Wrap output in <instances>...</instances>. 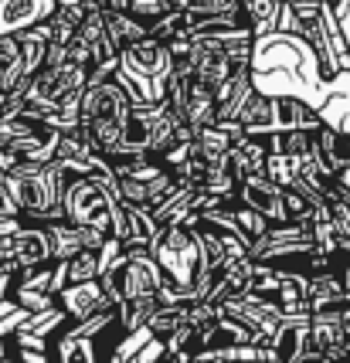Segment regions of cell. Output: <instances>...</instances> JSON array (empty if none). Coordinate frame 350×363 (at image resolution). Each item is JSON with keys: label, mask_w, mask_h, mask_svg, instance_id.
Returning <instances> with one entry per match:
<instances>
[{"label": "cell", "mask_w": 350, "mask_h": 363, "mask_svg": "<svg viewBox=\"0 0 350 363\" xmlns=\"http://www.w3.org/2000/svg\"><path fill=\"white\" fill-rule=\"evenodd\" d=\"M133 112V99H129L126 85L116 79H102V82H89L82 89V123L92 129V140L96 150L102 157H109L112 150L123 140V129L126 119Z\"/></svg>", "instance_id": "obj_1"}, {"label": "cell", "mask_w": 350, "mask_h": 363, "mask_svg": "<svg viewBox=\"0 0 350 363\" xmlns=\"http://www.w3.org/2000/svg\"><path fill=\"white\" fill-rule=\"evenodd\" d=\"M174 62L177 58L170 55L167 41H160L153 34H146L136 45H129L119 51V72L140 89L143 102L167 99V75H170Z\"/></svg>", "instance_id": "obj_2"}, {"label": "cell", "mask_w": 350, "mask_h": 363, "mask_svg": "<svg viewBox=\"0 0 350 363\" xmlns=\"http://www.w3.org/2000/svg\"><path fill=\"white\" fill-rule=\"evenodd\" d=\"M153 255H157L163 275L177 285H187L194 289L197 282V272H201V241H197V231L194 224H170L163 228L153 241Z\"/></svg>", "instance_id": "obj_3"}, {"label": "cell", "mask_w": 350, "mask_h": 363, "mask_svg": "<svg viewBox=\"0 0 350 363\" xmlns=\"http://www.w3.org/2000/svg\"><path fill=\"white\" fill-rule=\"evenodd\" d=\"M45 262H55L48 224L24 221L17 231L0 235V269L4 272L17 275V272L31 269V265H45Z\"/></svg>", "instance_id": "obj_4"}, {"label": "cell", "mask_w": 350, "mask_h": 363, "mask_svg": "<svg viewBox=\"0 0 350 363\" xmlns=\"http://www.w3.org/2000/svg\"><path fill=\"white\" fill-rule=\"evenodd\" d=\"M269 347L275 350V360H319V350L313 347V313L283 316Z\"/></svg>", "instance_id": "obj_5"}, {"label": "cell", "mask_w": 350, "mask_h": 363, "mask_svg": "<svg viewBox=\"0 0 350 363\" xmlns=\"http://www.w3.org/2000/svg\"><path fill=\"white\" fill-rule=\"evenodd\" d=\"M283 190H286V187H279V184H275V180L262 170V174H248L239 184V201H241V204H252L255 211H262L269 221L283 224V221H289V211H286V197H283Z\"/></svg>", "instance_id": "obj_6"}, {"label": "cell", "mask_w": 350, "mask_h": 363, "mask_svg": "<svg viewBox=\"0 0 350 363\" xmlns=\"http://www.w3.org/2000/svg\"><path fill=\"white\" fill-rule=\"evenodd\" d=\"M319 109L296 92H272V133L286 129H319ZM269 133V136H272Z\"/></svg>", "instance_id": "obj_7"}, {"label": "cell", "mask_w": 350, "mask_h": 363, "mask_svg": "<svg viewBox=\"0 0 350 363\" xmlns=\"http://www.w3.org/2000/svg\"><path fill=\"white\" fill-rule=\"evenodd\" d=\"M55 299H58V306H62L72 319H89V316H96V313H102V309H112V306H116V302L109 299V292H106L102 279L65 285Z\"/></svg>", "instance_id": "obj_8"}, {"label": "cell", "mask_w": 350, "mask_h": 363, "mask_svg": "<svg viewBox=\"0 0 350 363\" xmlns=\"http://www.w3.org/2000/svg\"><path fill=\"white\" fill-rule=\"evenodd\" d=\"M319 119L340 133H350V68L337 72L327 82V99L319 102Z\"/></svg>", "instance_id": "obj_9"}, {"label": "cell", "mask_w": 350, "mask_h": 363, "mask_svg": "<svg viewBox=\"0 0 350 363\" xmlns=\"http://www.w3.org/2000/svg\"><path fill=\"white\" fill-rule=\"evenodd\" d=\"M55 0H4L0 4V34H17L38 21L51 17Z\"/></svg>", "instance_id": "obj_10"}, {"label": "cell", "mask_w": 350, "mask_h": 363, "mask_svg": "<svg viewBox=\"0 0 350 363\" xmlns=\"http://www.w3.org/2000/svg\"><path fill=\"white\" fill-rule=\"evenodd\" d=\"M102 17H106V34H109V41L116 51L136 45L140 38L150 34V21L129 14L126 7H109V11H102Z\"/></svg>", "instance_id": "obj_11"}, {"label": "cell", "mask_w": 350, "mask_h": 363, "mask_svg": "<svg viewBox=\"0 0 350 363\" xmlns=\"http://www.w3.org/2000/svg\"><path fill=\"white\" fill-rule=\"evenodd\" d=\"M24 82V51L17 34H0V89L17 92Z\"/></svg>", "instance_id": "obj_12"}, {"label": "cell", "mask_w": 350, "mask_h": 363, "mask_svg": "<svg viewBox=\"0 0 350 363\" xmlns=\"http://www.w3.org/2000/svg\"><path fill=\"white\" fill-rule=\"evenodd\" d=\"M241 11L248 17V28L255 38L279 31V17L286 11V0H241Z\"/></svg>", "instance_id": "obj_13"}, {"label": "cell", "mask_w": 350, "mask_h": 363, "mask_svg": "<svg viewBox=\"0 0 350 363\" xmlns=\"http://www.w3.org/2000/svg\"><path fill=\"white\" fill-rule=\"evenodd\" d=\"M62 262H65V279H68V285L89 282V279H99V275H102V255H99V248H79L72 258H62Z\"/></svg>", "instance_id": "obj_14"}, {"label": "cell", "mask_w": 350, "mask_h": 363, "mask_svg": "<svg viewBox=\"0 0 350 363\" xmlns=\"http://www.w3.org/2000/svg\"><path fill=\"white\" fill-rule=\"evenodd\" d=\"M302 163H306V157H292V153H275V150H269L266 174H269L279 187H292L302 177Z\"/></svg>", "instance_id": "obj_15"}, {"label": "cell", "mask_w": 350, "mask_h": 363, "mask_svg": "<svg viewBox=\"0 0 350 363\" xmlns=\"http://www.w3.org/2000/svg\"><path fill=\"white\" fill-rule=\"evenodd\" d=\"M231 214H235V224H239V235L248 241V248H252V241H258V238L269 231L275 221H269L262 211H255L252 204H231Z\"/></svg>", "instance_id": "obj_16"}, {"label": "cell", "mask_w": 350, "mask_h": 363, "mask_svg": "<svg viewBox=\"0 0 350 363\" xmlns=\"http://www.w3.org/2000/svg\"><path fill=\"white\" fill-rule=\"evenodd\" d=\"M123 7H126L129 14L143 17V21H157V17H163L167 11H174L170 0H123Z\"/></svg>", "instance_id": "obj_17"}, {"label": "cell", "mask_w": 350, "mask_h": 363, "mask_svg": "<svg viewBox=\"0 0 350 363\" xmlns=\"http://www.w3.org/2000/svg\"><path fill=\"white\" fill-rule=\"evenodd\" d=\"M180 31H184V11H167L163 17L150 21V34L160 38V41H170V38Z\"/></svg>", "instance_id": "obj_18"}, {"label": "cell", "mask_w": 350, "mask_h": 363, "mask_svg": "<svg viewBox=\"0 0 350 363\" xmlns=\"http://www.w3.org/2000/svg\"><path fill=\"white\" fill-rule=\"evenodd\" d=\"M14 285H17V275H14V272H4V269H0V302L14 296Z\"/></svg>", "instance_id": "obj_19"}, {"label": "cell", "mask_w": 350, "mask_h": 363, "mask_svg": "<svg viewBox=\"0 0 350 363\" xmlns=\"http://www.w3.org/2000/svg\"><path fill=\"white\" fill-rule=\"evenodd\" d=\"M330 4H334V7H337V4H340V0H330Z\"/></svg>", "instance_id": "obj_20"}, {"label": "cell", "mask_w": 350, "mask_h": 363, "mask_svg": "<svg viewBox=\"0 0 350 363\" xmlns=\"http://www.w3.org/2000/svg\"><path fill=\"white\" fill-rule=\"evenodd\" d=\"M0 4H4V0H0Z\"/></svg>", "instance_id": "obj_21"}]
</instances>
